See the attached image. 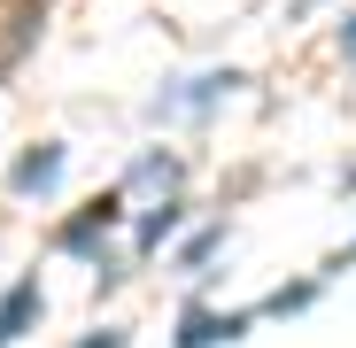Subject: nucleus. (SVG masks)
Here are the masks:
<instances>
[{
	"instance_id": "39448f33",
	"label": "nucleus",
	"mask_w": 356,
	"mask_h": 348,
	"mask_svg": "<svg viewBox=\"0 0 356 348\" xmlns=\"http://www.w3.org/2000/svg\"><path fill=\"white\" fill-rule=\"evenodd\" d=\"M54 179H63V147L47 140V147H31V155L16 163V179H8V186H16V194H47Z\"/></svg>"
},
{
	"instance_id": "9d476101",
	"label": "nucleus",
	"mask_w": 356,
	"mask_h": 348,
	"mask_svg": "<svg viewBox=\"0 0 356 348\" xmlns=\"http://www.w3.org/2000/svg\"><path fill=\"white\" fill-rule=\"evenodd\" d=\"M78 348H124V333H93V340H78Z\"/></svg>"
},
{
	"instance_id": "7ed1b4c3",
	"label": "nucleus",
	"mask_w": 356,
	"mask_h": 348,
	"mask_svg": "<svg viewBox=\"0 0 356 348\" xmlns=\"http://www.w3.org/2000/svg\"><path fill=\"white\" fill-rule=\"evenodd\" d=\"M232 85H241V70H202V78H186L178 93H155V116H178V108H217Z\"/></svg>"
},
{
	"instance_id": "423d86ee",
	"label": "nucleus",
	"mask_w": 356,
	"mask_h": 348,
	"mask_svg": "<svg viewBox=\"0 0 356 348\" xmlns=\"http://www.w3.org/2000/svg\"><path fill=\"white\" fill-rule=\"evenodd\" d=\"M132 186H163V194H170V186H178V155H140V163H132Z\"/></svg>"
},
{
	"instance_id": "f257e3e1",
	"label": "nucleus",
	"mask_w": 356,
	"mask_h": 348,
	"mask_svg": "<svg viewBox=\"0 0 356 348\" xmlns=\"http://www.w3.org/2000/svg\"><path fill=\"white\" fill-rule=\"evenodd\" d=\"M116 217H124V201H116V194H101V201H86L63 232H54V248H63V256H101V240H108V232H116Z\"/></svg>"
},
{
	"instance_id": "9b49d317",
	"label": "nucleus",
	"mask_w": 356,
	"mask_h": 348,
	"mask_svg": "<svg viewBox=\"0 0 356 348\" xmlns=\"http://www.w3.org/2000/svg\"><path fill=\"white\" fill-rule=\"evenodd\" d=\"M341 47H348V63H356V16H348V24H341Z\"/></svg>"
},
{
	"instance_id": "6e6552de",
	"label": "nucleus",
	"mask_w": 356,
	"mask_h": 348,
	"mask_svg": "<svg viewBox=\"0 0 356 348\" xmlns=\"http://www.w3.org/2000/svg\"><path fill=\"white\" fill-rule=\"evenodd\" d=\"M310 302H318V279H310V286H279V295H271L256 317H294V310H310Z\"/></svg>"
},
{
	"instance_id": "20e7f679",
	"label": "nucleus",
	"mask_w": 356,
	"mask_h": 348,
	"mask_svg": "<svg viewBox=\"0 0 356 348\" xmlns=\"http://www.w3.org/2000/svg\"><path fill=\"white\" fill-rule=\"evenodd\" d=\"M39 317V279H16L8 295H0V348L8 340H24V325Z\"/></svg>"
},
{
	"instance_id": "f03ea898",
	"label": "nucleus",
	"mask_w": 356,
	"mask_h": 348,
	"mask_svg": "<svg viewBox=\"0 0 356 348\" xmlns=\"http://www.w3.org/2000/svg\"><path fill=\"white\" fill-rule=\"evenodd\" d=\"M256 325V310H186V317H178V333H170V348H217V340H241Z\"/></svg>"
},
{
	"instance_id": "0eeeda50",
	"label": "nucleus",
	"mask_w": 356,
	"mask_h": 348,
	"mask_svg": "<svg viewBox=\"0 0 356 348\" xmlns=\"http://www.w3.org/2000/svg\"><path fill=\"white\" fill-rule=\"evenodd\" d=\"M178 217H186L178 201H155V217H140V248H163L170 232H178Z\"/></svg>"
},
{
	"instance_id": "1a4fd4ad",
	"label": "nucleus",
	"mask_w": 356,
	"mask_h": 348,
	"mask_svg": "<svg viewBox=\"0 0 356 348\" xmlns=\"http://www.w3.org/2000/svg\"><path fill=\"white\" fill-rule=\"evenodd\" d=\"M217 248H225V224H209V232H194V240L178 248V263H186V271H202V263H209Z\"/></svg>"
},
{
	"instance_id": "f8f14e48",
	"label": "nucleus",
	"mask_w": 356,
	"mask_h": 348,
	"mask_svg": "<svg viewBox=\"0 0 356 348\" xmlns=\"http://www.w3.org/2000/svg\"><path fill=\"white\" fill-rule=\"evenodd\" d=\"M348 186H356V170H348Z\"/></svg>"
}]
</instances>
